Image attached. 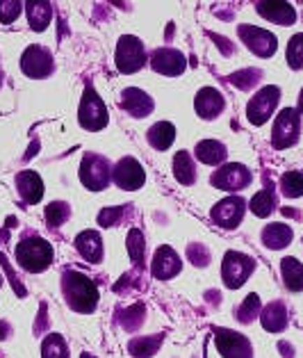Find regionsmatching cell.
Returning a JSON list of instances; mask_svg holds the SVG:
<instances>
[{
    "mask_svg": "<svg viewBox=\"0 0 303 358\" xmlns=\"http://www.w3.org/2000/svg\"><path fill=\"white\" fill-rule=\"evenodd\" d=\"M260 238H263V244H265L267 249L279 251V249H285L292 242L294 231L290 229L288 224L276 222V224H267L265 229H263V235H260Z\"/></svg>",
    "mask_w": 303,
    "mask_h": 358,
    "instance_id": "7402d4cb",
    "label": "cell"
},
{
    "mask_svg": "<svg viewBox=\"0 0 303 358\" xmlns=\"http://www.w3.org/2000/svg\"><path fill=\"white\" fill-rule=\"evenodd\" d=\"M301 133V115L299 110L294 108H285L279 112V117L274 121V130H272V146L276 151H283V148H290L297 144Z\"/></svg>",
    "mask_w": 303,
    "mask_h": 358,
    "instance_id": "8992f818",
    "label": "cell"
},
{
    "mask_svg": "<svg viewBox=\"0 0 303 358\" xmlns=\"http://www.w3.org/2000/svg\"><path fill=\"white\" fill-rule=\"evenodd\" d=\"M237 32L239 39L246 43V48L258 57H272L276 53V48H279V41H276V37L269 30L256 28V25H239Z\"/></svg>",
    "mask_w": 303,
    "mask_h": 358,
    "instance_id": "8fae6325",
    "label": "cell"
},
{
    "mask_svg": "<svg viewBox=\"0 0 303 358\" xmlns=\"http://www.w3.org/2000/svg\"><path fill=\"white\" fill-rule=\"evenodd\" d=\"M151 66H153L155 73H162V76H180L187 69V59L176 48H158L151 55Z\"/></svg>",
    "mask_w": 303,
    "mask_h": 358,
    "instance_id": "2e32d148",
    "label": "cell"
},
{
    "mask_svg": "<svg viewBox=\"0 0 303 358\" xmlns=\"http://www.w3.org/2000/svg\"><path fill=\"white\" fill-rule=\"evenodd\" d=\"M260 322H263L265 331H272V334H279L285 327H288V308H285L283 301H272L267 303L263 310H260Z\"/></svg>",
    "mask_w": 303,
    "mask_h": 358,
    "instance_id": "603a6c76",
    "label": "cell"
},
{
    "mask_svg": "<svg viewBox=\"0 0 303 358\" xmlns=\"http://www.w3.org/2000/svg\"><path fill=\"white\" fill-rule=\"evenodd\" d=\"M276 206H279V199H276V187L274 185H267L265 189H260L258 194L251 199V213H253L256 217H269Z\"/></svg>",
    "mask_w": 303,
    "mask_h": 358,
    "instance_id": "484cf974",
    "label": "cell"
},
{
    "mask_svg": "<svg viewBox=\"0 0 303 358\" xmlns=\"http://www.w3.org/2000/svg\"><path fill=\"white\" fill-rule=\"evenodd\" d=\"M299 115H303V90H301V96H299Z\"/></svg>",
    "mask_w": 303,
    "mask_h": 358,
    "instance_id": "f6af8a7d",
    "label": "cell"
},
{
    "mask_svg": "<svg viewBox=\"0 0 303 358\" xmlns=\"http://www.w3.org/2000/svg\"><path fill=\"white\" fill-rule=\"evenodd\" d=\"M7 331H10V327H7V322H0V340L7 338Z\"/></svg>",
    "mask_w": 303,
    "mask_h": 358,
    "instance_id": "ee69618b",
    "label": "cell"
},
{
    "mask_svg": "<svg viewBox=\"0 0 303 358\" xmlns=\"http://www.w3.org/2000/svg\"><path fill=\"white\" fill-rule=\"evenodd\" d=\"M281 349L285 358H292V347H288V343H281Z\"/></svg>",
    "mask_w": 303,
    "mask_h": 358,
    "instance_id": "7bdbcfd3",
    "label": "cell"
},
{
    "mask_svg": "<svg viewBox=\"0 0 303 358\" xmlns=\"http://www.w3.org/2000/svg\"><path fill=\"white\" fill-rule=\"evenodd\" d=\"M153 106L155 103L151 96L144 90H137V87H128V90H124V94H121V108L135 119L149 117L153 112Z\"/></svg>",
    "mask_w": 303,
    "mask_h": 358,
    "instance_id": "ac0fdd59",
    "label": "cell"
},
{
    "mask_svg": "<svg viewBox=\"0 0 303 358\" xmlns=\"http://www.w3.org/2000/svg\"><path fill=\"white\" fill-rule=\"evenodd\" d=\"M0 87H3V69H0Z\"/></svg>",
    "mask_w": 303,
    "mask_h": 358,
    "instance_id": "bcb514c9",
    "label": "cell"
},
{
    "mask_svg": "<svg viewBox=\"0 0 303 358\" xmlns=\"http://www.w3.org/2000/svg\"><path fill=\"white\" fill-rule=\"evenodd\" d=\"M258 80H260V71H253V69H246V71H239L230 78V83L239 87V90H251Z\"/></svg>",
    "mask_w": 303,
    "mask_h": 358,
    "instance_id": "f35d334b",
    "label": "cell"
},
{
    "mask_svg": "<svg viewBox=\"0 0 303 358\" xmlns=\"http://www.w3.org/2000/svg\"><path fill=\"white\" fill-rule=\"evenodd\" d=\"M214 343L223 358H253V347H251V343L244 336L235 334V331L216 329Z\"/></svg>",
    "mask_w": 303,
    "mask_h": 358,
    "instance_id": "4fadbf2b",
    "label": "cell"
},
{
    "mask_svg": "<svg viewBox=\"0 0 303 358\" xmlns=\"http://www.w3.org/2000/svg\"><path fill=\"white\" fill-rule=\"evenodd\" d=\"M281 192L288 199L303 196V173L301 171H285L281 176Z\"/></svg>",
    "mask_w": 303,
    "mask_h": 358,
    "instance_id": "1f68e13d",
    "label": "cell"
},
{
    "mask_svg": "<svg viewBox=\"0 0 303 358\" xmlns=\"http://www.w3.org/2000/svg\"><path fill=\"white\" fill-rule=\"evenodd\" d=\"M75 249L87 263H101L103 260V240L98 231H82L75 235Z\"/></svg>",
    "mask_w": 303,
    "mask_h": 358,
    "instance_id": "ffe728a7",
    "label": "cell"
},
{
    "mask_svg": "<svg viewBox=\"0 0 303 358\" xmlns=\"http://www.w3.org/2000/svg\"><path fill=\"white\" fill-rule=\"evenodd\" d=\"M112 178H114V182L121 189L135 192V189H140L144 185L146 173H144V167L140 164V160L126 155V158H121L117 162V167L112 169Z\"/></svg>",
    "mask_w": 303,
    "mask_h": 358,
    "instance_id": "5bb4252c",
    "label": "cell"
},
{
    "mask_svg": "<svg viewBox=\"0 0 303 358\" xmlns=\"http://www.w3.org/2000/svg\"><path fill=\"white\" fill-rule=\"evenodd\" d=\"M0 260H3V265H5V269H7V272L12 274V269H10V265H7V260H5V256H3V253H0ZM12 283H14V290H16V287H19V292H21V294H25V292H23V287L19 285V281H16L14 276H12Z\"/></svg>",
    "mask_w": 303,
    "mask_h": 358,
    "instance_id": "b9f144b4",
    "label": "cell"
},
{
    "mask_svg": "<svg viewBox=\"0 0 303 358\" xmlns=\"http://www.w3.org/2000/svg\"><path fill=\"white\" fill-rule=\"evenodd\" d=\"M253 269H256V260L251 256H246V253H242V251H226L223 263H221L223 285L230 287V290H237V287H242L249 281Z\"/></svg>",
    "mask_w": 303,
    "mask_h": 358,
    "instance_id": "3957f363",
    "label": "cell"
},
{
    "mask_svg": "<svg viewBox=\"0 0 303 358\" xmlns=\"http://www.w3.org/2000/svg\"><path fill=\"white\" fill-rule=\"evenodd\" d=\"M62 292L66 303L75 313H94L98 306V287L87 274L80 272H66L62 274Z\"/></svg>",
    "mask_w": 303,
    "mask_h": 358,
    "instance_id": "6da1fadb",
    "label": "cell"
},
{
    "mask_svg": "<svg viewBox=\"0 0 303 358\" xmlns=\"http://www.w3.org/2000/svg\"><path fill=\"white\" fill-rule=\"evenodd\" d=\"M126 213V208H117V210H103L98 215V224L101 226H114L119 222V217Z\"/></svg>",
    "mask_w": 303,
    "mask_h": 358,
    "instance_id": "60d3db41",
    "label": "cell"
},
{
    "mask_svg": "<svg viewBox=\"0 0 303 358\" xmlns=\"http://www.w3.org/2000/svg\"><path fill=\"white\" fill-rule=\"evenodd\" d=\"M173 176L180 185H194L196 182V164L192 162L187 151L173 155Z\"/></svg>",
    "mask_w": 303,
    "mask_h": 358,
    "instance_id": "83f0119b",
    "label": "cell"
},
{
    "mask_svg": "<svg viewBox=\"0 0 303 358\" xmlns=\"http://www.w3.org/2000/svg\"><path fill=\"white\" fill-rule=\"evenodd\" d=\"M281 101V90L276 85H267L263 87L258 94H253V99L249 101L246 106V117L253 126H263L272 119V115L279 108Z\"/></svg>",
    "mask_w": 303,
    "mask_h": 358,
    "instance_id": "52a82bcc",
    "label": "cell"
},
{
    "mask_svg": "<svg viewBox=\"0 0 303 358\" xmlns=\"http://www.w3.org/2000/svg\"><path fill=\"white\" fill-rule=\"evenodd\" d=\"M16 189H19V194L25 203L34 206V203H39L43 196V180L37 171L25 169L16 173Z\"/></svg>",
    "mask_w": 303,
    "mask_h": 358,
    "instance_id": "d6986e66",
    "label": "cell"
},
{
    "mask_svg": "<svg viewBox=\"0 0 303 358\" xmlns=\"http://www.w3.org/2000/svg\"><path fill=\"white\" fill-rule=\"evenodd\" d=\"M281 274H283V283L290 292L303 290V265L297 258H283L281 260Z\"/></svg>",
    "mask_w": 303,
    "mask_h": 358,
    "instance_id": "4316f807",
    "label": "cell"
},
{
    "mask_svg": "<svg viewBox=\"0 0 303 358\" xmlns=\"http://www.w3.org/2000/svg\"><path fill=\"white\" fill-rule=\"evenodd\" d=\"M108 119L110 117H108L105 103L101 101V96L96 94L94 87H87L82 101H80V108H77V121H80V126L84 130L96 133V130H103L108 126Z\"/></svg>",
    "mask_w": 303,
    "mask_h": 358,
    "instance_id": "5b68a950",
    "label": "cell"
},
{
    "mask_svg": "<svg viewBox=\"0 0 303 358\" xmlns=\"http://www.w3.org/2000/svg\"><path fill=\"white\" fill-rule=\"evenodd\" d=\"M23 12V3L19 0H0V23L10 25L21 16Z\"/></svg>",
    "mask_w": 303,
    "mask_h": 358,
    "instance_id": "74e56055",
    "label": "cell"
},
{
    "mask_svg": "<svg viewBox=\"0 0 303 358\" xmlns=\"http://www.w3.org/2000/svg\"><path fill=\"white\" fill-rule=\"evenodd\" d=\"M0 285H3V274H0Z\"/></svg>",
    "mask_w": 303,
    "mask_h": 358,
    "instance_id": "7dc6e473",
    "label": "cell"
},
{
    "mask_svg": "<svg viewBox=\"0 0 303 358\" xmlns=\"http://www.w3.org/2000/svg\"><path fill=\"white\" fill-rule=\"evenodd\" d=\"M288 66L294 69V71L303 69V32L294 34L288 43Z\"/></svg>",
    "mask_w": 303,
    "mask_h": 358,
    "instance_id": "e575fe53",
    "label": "cell"
},
{
    "mask_svg": "<svg viewBox=\"0 0 303 358\" xmlns=\"http://www.w3.org/2000/svg\"><path fill=\"white\" fill-rule=\"evenodd\" d=\"M196 158L198 162L203 164H210V167H216V164H221L223 160H226V146H223L221 142H216V139H203V142H198L196 148H194Z\"/></svg>",
    "mask_w": 303,
    "mask_h": 358,
    "instance_id": "cb8c5ba5",
    "label": "cell"
},
{
    "mask_svg": "<svg viewBox=\"0 0 303 358\" xmlns=\"http://www.w3.org/2000/svg\"><path fill=\"white\" fill-rule=\"evenodd\" d=\"M162 343V336H151V338H135L133 343L128 345L130 354L135 358H151L155 352H158V347Z\"/></svg>",
    "mask_w": 303,
    "mask_h": 358,
    "instance_id": "f546056e",
    "label": "cell"
},
{
    "mask_svg": "<svg viewBox=\"0 0 303 358\" xmlns=\"http://www.w3.org/2000/svg\"><path fill=\"white\" fill-rule=\"evenodd\" d=\"M41 358H68L66 340L59 334L46 336V340H43V345H41Z\"/></svg>",
    "mask_w": 303,
    "mask_h": 358,
    "instance_id": "4dcf8cb0",
    "label": "cell"
},
{
    "mask_svg": "<svg viewBox=\"0 0 303 358\" xmlns=\"http://www.w3.org/2000/svg\"><path fill=\"white\" fill-rule=\"evenodd\" d=\"M144 306L142 303H135L130 306V308L124 310V315H121V327H124L126 331H135L140 329V324L144 322Z\"/></svg>",
    "mask_w": 303,
    "mask_h": 358,
    "instance_id": "8d00e7d4",
    "label": "cell"
},
{
    "mask_svg": "<svg viewBox=\"0 0 303 358\" xmlns=\"http://www.w3.org/2000/svg\"><path fill=\"white\" fill-rule=\"evenodd\" d=\"M68 217H71V208H68V203H64V201H53L50 206H46V222L50 229H57V226H62Z\"/></svg>",
    "mask_w": 303,
    "mask_h": 358,
    "instance_id": "836d02e7",
    "label": "cell"
},
{
    "mask_svg": "<svg viewBox=\"0 0 303 358\" xmlns=\"http://www.w3.org/2000/svg\"><path fill=\"white\" fill-rule=\"evenodd\" d=\"M187 256L189 260L198 267H205L207 263H210V253H207V249L203 247V244H189V249H187Z\"/></svg>",
    "mask_w": 303,
    "mask_h": 358,
    "instance_id": "ab89813d",
    "label": "cell"
},
{
    "mask_svg": "<svg viewBox=\"0 0 303 358\" xmlns=\"http://www.w3.org/2000/svg\"><path fill=\"white\" fill-rule=\"evenodd\" d=\"M144 249H146V242H144V233L140 229H133L128 233V253H130V260L142 267L144 263Z\"/></svg>",
    "mask_w": 303,
    "mask_h": 358,
    "instance_id": "d6a6232c",
    "label": "cell"
},
{
    "mask_svg": "<svg viewBox=\"0 0 303 358\" xmlns=\"http://www.w3.org/2000/svg\"><path fill=\"white\" fill-rule=\"evenodd\" d=\"M114 62H117V69H119L121 73H137L146 64L144 43L137 37H133V34H126V37H121L119 43H117Z\"/></svg>",
    "mask_w": 303,
    "mask_h": 358,
    "instance_id": "ba28073f",
    "label": "cell"
},
{
    "mask_svg": "<svg viewBox=\"0 0 303 358\" xmlns=\"http://www.w3.org/2000/svg\"><path fill=\"white\" fill-rule=\"evenodd\" d=\"M251 180H253V173H251L249 167H244V164H239V162L223 164V167H219L210 176V182L214 187L226 189V192L244 189V187L251 185Z\"/></svg>",
    "mask_w": 303,
    "mask_h": 358,
    "instance_id": "9c48e42d",
    "label": "cell"
},
{
    "mask_svg": "<svg viewBox=\"0 0 303 358\" xmlns=\"http://www.w3.org/2000/svg\"><path fill=\"white\" fill-rule=\"evenodd\" d=\"M14 256H16V263H19L25 272L39 274L53 265L55 251L50 247L48 240L39 238V235H32V238H23L19 244H16Z\"/></svg>",
    "mask_w": 303,
    "mask_h": 358,
    "instance_id": "7a4b0ae2",
    "label": "cell"
},
{
    "mask_svg": "<svg viewBox=\"0 0 303 358\" xmlns=\"http://www.w3.org/2000/svg\"><path fill=\"white\" fill-rule=\"evenodd\" d=\"M256 10L263 19L279 23V25H292L297 23V10L290 3H256Z\"/></svg>",
    "mask_w": 303,
    "mask_h": 358,
    "instance_id": "44dd1931",
    "label": "cell"
},
{
    "mask_svg": "<svg viewBox=\"0 0 303 358\" xmlns=\"http://www.w3.org/2000/svg\"><path fill=\"white\" fill-rule=\"evenodd\" d=\"M25 12H28L30 28L37 32L46 30L50 19H53V5L50 3H25Z\"/></svg>",
    "mask_w": 303,
    "mask_h": 358,
    "instance_id": "f1b7e54d",
    "label": "cell"
},
{
    "mask_svg": "<svg viewBox=\"0 0 303 358\" xmlns=\"http://www.w3.org/2000/svg\"><path fill=\"white\" fill-rule=\"evenodd\" d=\"M194 108H196V115L201 119L212 121L221 115L223 108H226V99H223V94L219 90H214V87H203V90L196 94Z\"/></svg>",
    "mask_w": 303,
    "mask_h": 358,
    "instance_id": "e0dca14e",
    "label": "cell"
},
{
    "mask_svg": "<svg viewBox=\"0 0 303 358\" xmlns=\"http://www.w3.org/2000/svg\"><path fill=\"white\" fill-rule=\"evenodd\" d=\"M112 180V167L110 160L98 153H84L80 162V182L91 192H101L110 185Z\"/></svg>",
    "mask_w": 303,
    "mask_h": 358,
    "instance_id": "277c9868",
    "label": "cell"
},
{
    "mask_svg": "<svg viewBox=\"0 0 303 358\" xmlns=\"http://www.w3.org/2000/svg\"><path fill=\"white\" fill-rule=\"evenodd\" d=\"M146 139H149V144L155 151H167L173 144V139H176V128H173V124H169V121H158V124L149 128Z\"/></svg>",
    "mask_w": 303,
    "mask_h": 358,
    "instance_id": "d4e9b609",
    "label": "cell"
},
{
    "mask_svg": "<svg viewBox=\"0 0 303 358\" xmlns=\"http://www.w3.org/2000/svg\"><path fill=\"white\" fill-rule=\"evenodd\" d=\"M55 62L48 48L43 46H28L21 55V71L28 78H46L53 73Z\"/></svg>",
    "mask_w": 303,
    "mask_h": 358,
    "instance_id": "30bf717a",
    "label": "cell"
},
{
    "mask_svg": "<svg viewBox=\"0 0 303 358\" xmlns=\"http://www.w3.org/2000/svg\"><path fill=\"white\" fill-rule=\"evenodd\" d=\"M256 317H260V296L258 294H249L244 303L237 308V320L242 324H251Z\"/></svg>",
    "mask_w": 303,
    "mask_h": 358,
    "instance_id": "d590c367",
    "label": "cell"
},
{
    "mask_svg": "<svg viewBox=\"0 0 303 358\" xmlns=\"http://www.w3.org/2000/svg\"><path fill=\"white\" fill-rule=\"evenodd\" d=\"M244 213H246V201L242 196H226L223 201H219L214 208H212V222L221 229H237L244 220Z\"/></svg>",
    "mask_w": 303,
    "mask_h": 358,
    "instance_id": "7c38bea8",
    "label": "cell"
},
{
    "mask_svg": "<svg viewBox=\"0 0 303 358\" xmlns=\"http://www.w3.org/2000/svg\"><path fill=\"white\" fill-rule=\"evenodd\" d=\"M180 269H183V260L176 251H173L169 244H162L158 247L153 256V263H151V272L158 281H169V278L176 276Z\"/></svg>",
    "mask_w": 303,
    "mask_h": 358,
    "instance_id": "9a60e30c",
    "label": "cell"
}]
</instances>
